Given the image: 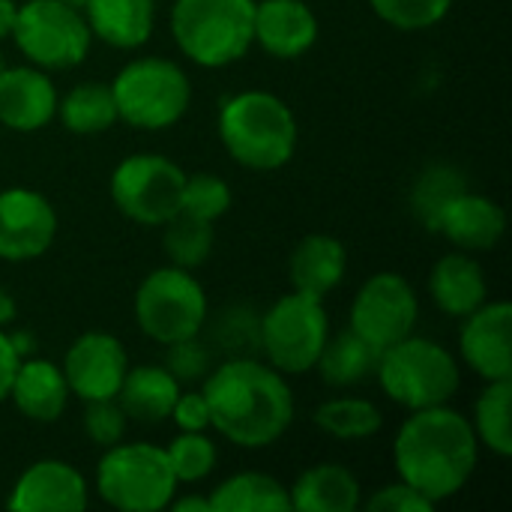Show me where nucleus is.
I'll return each instance as SVG.
<instances>
[{
    "instance_id": "nucleus-22",
    "label": "nucleus",
    "mask_w": 512,
    "mask_h": 512,
    "mask_svg": "<svg viewBox=\"0 0 512 512\" xmlns=\"http://www.w3.org/2000/svg\"><path fill=\"white\" fill-rule=\"evenodd\" d=\"M81 12L93 39L114 51H138L156 30V0H87Z\"/></svg>"
},
{
    "instance_id": "nucleus-26",
    "label": "nucleus",
    "mask_w": 512,
    "mask_h": 512,
    "mask_svg": "<svg viewBox=\"0 0 512 512\" xmlns=\"http://www.w3.org/2000/svg\"><path fill=\"white\" fill-rule=\"evenodd\" d=\"M210 512H288V486L261 471H240L210 489Z\"/></svg>"
},
{
    "instance_id": "nucleus-6",
    "label": "nucleus",
    "mask_w": 512,
    "mask_h": 512,
    "mask_svg": "<svg viewBox=\"0 0 512 512\" xmlns=\"http://www.w3.org/2000/svg\"><path fill=\"white\" fill-rule=\"evenodd\" d=\"M108 84L120 123L138 132H165L177 126L192 105L189 72L162 54L132 57Z\"/></svg>"
},
{
    "instance_id": "nucleus-21",
    "label": "nucleus",
    "mask_w": 512,
    "mask_h": 512,
    "mask_svg": "<svg viewBox=\"0 0 512 512\" xmlns=\"http://www.w3.org/2000/svg\"><path fill=\"white\" fill-rule=\"evenodd\" d=\"M429 297L444 315L462 321L489 300V279L483 264L471 252L459 249L441 255L429 273Z\"/></svg>"
},
{
    "instance_id": "nucleus-46",
    "label": "nucleus",
    "mask_w": 512,
    "mask_h": 512,
    "mask_svg": "<svg viewBox=\"0 0 512 512\" xmlns=\"http://www.w3.org/2000/svg\"><path fill=\"white\" fill-rule=\"evenodd\" d=\"M6 66H9V60H6V51H3V48H0V72H3V69H6Z\"/></svg>"
},
{
    "instance_id": "nucleus-10",
    "label": "nucleus",
    "mask_w": 512,
    "mask_h": 512,
    "mask_svg": "<svg viewBox=\"0 0 512 512\" xmlns=\"http://www.w3.org/2000/svg\"><path fill=\"white\" fill-rule=\"evenodd\" d=\"M9 39L24 63L45 72H66L81 66L96 42L84 12L63 0L18 3Z\"/></svg>"
},
{
    "instance_id": "nucleus-47",
    "label": "nucleus",
    "mask_w": 512,
    "mask_h": 512,
    "mask_svg": "<svg viewBox=\"0 0 512 512\" xmlns=\"http://www.w3.org/2000/svg\"><path fill=\"white\" fill-rule=\"evenodd\" d=\"M63 3H69V6H75V9H84L87 0H63Z\"/></svg>"
},
{
    "instance_id": "nucleus-2",
    "label": "nucleus",
    "mask_w": 512,
    "mask_h": 512,
    "mask_svg": "<svg viewBox=\"0 0 512 512\" xmlns=\"http://www.w3.org/2000/svg\"><path fill=\"white\" fill-rule=\"evenodd\" d=\"M480 465L471 420L453 405L408 411L393 438L396 477L426 495L435 507L456 498Z\"/></svg>"
},
{
    "instance_id": "nucleus-17",
    "label": "nucleus",
    "mask_w": 512,
    "mask_h": 512,
    "mask_svg": "<svg viewBox=\"0 0 512 512\" xmlns=\"http://www.w3.org/2000/svg\"><path fill=\"white\" fill-rule=\"evenodd\" d=\"M57 84L51 72L18 63L0 72V126L18 135L42 132L57 120Z\"/></svg>"
},
{
    "instance_id": "nucleus-7",
    "label": "nucleus",
    "mask_w": 512,
    "mask_h": 512,
    "mask_svg": "<svg viewBox=\"0 0 512 512\" xmlns=\"http://www.w3.org/2000/svg\"><path fill=\"white\" fill-rule=\"evenodd\" d=\"M93 492L111 510L162 512L177 495V477L168 465L165 447L150 441H120L102 450Z\"/></svg>"
},
{
    "instance_id": "nucleus-38",
    "label": "nucleus",
    "mask_w": 512,
    "mask_h": 512,
    "mask_svg": "<svg viewBox=\"0 0 512 512\" xmlns=\"http://www.w3.org/2000/svg\"><path fill=\"white\" fill-rule=\"evenodd\" d=\"M165 366L171 369V375L180 381V384H198L207 378V372L213 369V357H210V348L201 342V336H192V339H183V342H174V345H165Z\"/></svg>"
},
{
    "instance_id": "nucleus-28",
    "label": "nucleus",
    "mask_w": 512,
    "mask_h": 512,
    "mask_svg": "<svg viewBox=\"0 0 512 512\" xmlns=\"http://www.w3.org/2000/svg\"><path fill=\"white\" fill-rule=\"evenodd\" d=\"M57 120L69 135H81V138L111 132L120 123L111 84L102 81L75 84L57 99Z\"/></svg>"
},
{
    "instance_id": "nucleus-16",
    "label": "nucleus",
    "mask_w": 512,
    "mask_h": 512,
    "mask_svg": "<svg viewBox=\"0 0 512 512\" xmlns=\"http://www.w3.org/2000/svg\"><path fill=\"white\" fill-rule=\"evenodd\" d=\"M87 477L66 459L27 465L9 489L6 507L15 512H81L90 507Z\"/></svg>"
},
{
    "instance_id": "nucleus-27",
    "label": "nucleus",
    "mask_w": 512,
    "mask_h": 512,
    "mask_svg": "<svg viewBox=\"0 0 512 512\" xmlns=\"http://www.w3.org/2000/svg\"><path fill=\"white\" fill-rule=\"evenodd\" d=\"M378 354L381 351H375L354 330H342L336 336L330 333L312 372H318L321 381L333 390H351V387H360L363 381L375 378Z\"/></svg>"
},
{
    "instance_id": "nucleus-37",
    "label": "nucleus",
    "mask_w": 512,
    "mask_h": 512,
    "mask_svg": "<svg viewBox=\"0 0 512 512\" xmlns=\"http://www.w3.org/2000/svg\"><path fill=\"white\" fill-rule=\"evenodd\" d=\"M258 321L261 315H255L252 309L234 306L228 312H222V318L213 327V342L228 348L231 357H249V348L258 351Z\"/></svg>"
},
{
    "instance_id": "nucleus-12",
    "label": "nucleus",
    "mask_w": 512,
    "mask_h": 512,
    "mask_svg": "<svg viewBox=\"0 0 512 512\" xmlns=\"http://www.w3.org/2000/svg\"><path fill=\"white\" fill-rule=\"evenodd\" d=\"M348 330L366 339L375 351H384L405 336L417 333L420 297L411 279L393 270L372 273L354 294L348 312Z\"/></svg>"
},
{
    "instance_id": "nucleus-13",
    "label": "nucleus",
    "mask_w": 512,
    "mask_h": 512,
    "mask_svg": "<svg viewBox=\"0 0 512 512\" xmlns=\"http://www.w3.org/2000/svg\"><path fill=\"white\" fill-rule=\"evenodd\" d=\"M60 231L54 204L27 186H9L0 192V261L27 264L42 258Z\"/></svg>"
},
{
    "instance_id": "nucleus-42",
    "label": "nucleus",
    "mask_w": 512,
    "mask_h": 512,
    "mask_svg": "<svg viewBox=\"0 0 512 512\" xmlns=\"http://www.w3.org/2000/svg\"><path fill=\"white\" fill-rule=\"evenodd\" d=\"M168 510L174 512H210V498L201 492H189V495H174Z\"/></svg>"
},
{
    "instance_id": "nucleus-39",
    "label": "nucleus",
    "mask_w": 512,
    "mask_h": 512,
    "mask_svg": "<svg viewBox=\"0 0 512 512\" xmlns=\"http://www.w3.org/2000/svg\"><path fill=\"white\" fill-rule=\"evenodd\" d=\"M363 507L372 512H432L435 504L420 495L414 486H408L405 480L396 477V483H387L381 489H375L369 498H363Z\"/></svg>"
},
{
    "instance_id": "nucleus-19",
    "label": "nucleus",
    "mask_w": 512,
    "mask_h": 512,
    "mask_svg": "<svg viewBox=\"0 0 512 512\" xmlns=\"http://www.w3.org/2000/svg\"><path fill=\"white\" fill-rule=\"evenodd\" d=\"M507 228V216L498 201L483 192L462 189L435 219L432 234H441L459 252H492Z\"/></svg>"
},
{
    "instance_id": "nucleus-35",
    "label": "nucleus",
    "mask_w": 512,
    "mask_h": 512,
    "mask_svg": "<svg viewBox=\"0 0 512 512\" xmlns=\"http://www.w3.org/2000/svg\"><path fill=\"white\" fill-rule=\"evenodd\" d=\"M369 6L393 30L420 33L438 27L450 15L453 0H369Z\"/></svg>"
},
{
    "instance_id": "nucleus-30",
    "label": "nucleus",
    "mask_w": 512,
    "mask_h": 512,
    "mask_svg": "<svg viewBox=\"0 0 512 512\" xmlns=\"http://www.w3.org/2000/svg\"><path fill=\"white\" fill-rule=\"evenodd\" d=\"M471 429L477 435L480 450H489L498 459L512 456V378L510 381H486L480 390L474 411H471Z\"/></svg>"
},
{
    "instance_id": "nucleus-45",
    "label": "nucleus",
    "mask_w": 512,
    "mask_h": 512,
    "mask_svg": "<svg viewBox=\"0 0 512 512\" xmlns=\"http://www.w3.org/2000/svg\"><path fill=\"white\" fill-rule=\"evenodd\" d=\"M15 9H18V0H0V42H6L12 33Z\"/></svg>"
},
{
    "instance_id": "nucleus-3",
    "label": "nucleus",
    "mask_w": 512,
    "mask_h": 512,
    "mask_svg": "<svg viewBox=\"0 0 512 512\" xmlns=\"http://www.w3.org/2000/svg\"><path fill=\"white\" fill-rule=\"evenodd\" d=\"M216 132L225 153L246 171L285 168L300 141L294 108L270 90H237L222 99Z\"/></svg>"
},
{
    "instance_id": "nucleus-20",
    "label": "nucleus",
    "mask_w": 512,
    "mask_h": 512,
    "mask_svg": "<svg viewBox=\"0 0 512 512\" xmlns=\"http://www.w3.org/2000/svg\"><path fill=\"white\" fill-rule=\"evenodd\" d=\"M72 393L63 378L60 363L45 360V357H24L15 369L12 387H9V402L21 417L30 423H57L66 414Z\"/></svg>"
},
{
    "instance_id": "nucleus-24",
    "label": "nucleus",
    "mask_w": 512,
    "mask_h": 512,
    "mask_svg": "<svg viewBox=\"0 0 512 512\" xmlns=\"http://www.w3.org/2000/svg\"><path fill=\"white\" fill-rule=\"evenodd\" d=\"M288 498L291 510L300 512H357L363 507V486L351 468L318 462L288 486Z\"/></svg>"
},
{
    "instance_id": "nucleus-15",
    "label": "nucleus",
    "mask_w": 512,
    "mask_h": 512,
    "mask_svg": "<svg viewBox=\"0 0 512 512\" xmlns=\"http://www.w3.org/2000/svg\"><path fill=\"white\" fill-rule=\"evenodd\" d=\"M459 363L483 381L512 378V306L507 300H486L462 318Z\"/></svg>"
},
{
    "instance_id": "nucleus-44",
    "label": "nucleus",
    "mask_w": 512,
    "mask_h": 512,
    "mask_svg": "<svg viewBox=\"0 0 512 512\" xmlns=\"http://www.w3.org/2000/svg\"><path fill=\"white\" fill-rule=\"evenodd\" d=\"M15 318H18V303L12 297V291L0 285V327H12Z\"/></svg>"
},
{
    "instance_id": "nucleus-43",
    "label": "nucleus",
    "mask_w": 512,
    "mask_h": 512,
    "mask_svg": "<svg viewBox=\"0 0 512 512\" xmlns=\"http://www.w3.org/2000/svg\"><path fill=\"white\" fill-rule=\"evenodd\" d=\"M9 339H12V348H15V354L21 360L36 354V336L33 333H27V330H9Z\"/></svg>"
},
{
    "instance_id": "nucleus-5",
    "label": "nucleus",
    "mask_w": 512,
    "mask_h": 512,
    "mask_svg": "<svg viewBox=\"0 0 512 512\" xmlns=\"http://www.w3.org/2000/svg\"><path fill=\"white\" fill-rule=\"evenodd\" d=\"M252 18L255 0H174L168 30L189 63L225 69L255 48Z\"/></svg>"
},
{
    "instance_id": "nucleus-31",
    "label": "nucleus",
    "mask_w": 512,
    "mask_h": 512,
    "mask_svg": "<svg viewBox=\"0 0 512 512\" xmlns=\"http://www.w3.org/2000/svg\"><path fill=\"white\" fill-rule=\"evenodd\" d=\"M162 228H165L162 249H165L168 264L183 267V270H198V267H204L210 261L213 246H216V228L210 222L177 213Z\"/></svg>"
},
{
    "instance_id": "nucleus-41",
    "label": "nucleus",
    "mask_w": 512,
    "mask_h": 512,
    "mask_svg": "<svg viewBox=\"0 0 512 512\" xmlns=\"http://www.w3.org/2000/svg\"><path fill=\"white\" fill-rule=\"evenodd\" d=\"M18 363H21V357L12 348L9 327H0V402L9 399V387H12V378H15Z\"/></svg>"
},
{
    "instance_id": "nucleus-18",
    "label": "nucleus",
    "mask_w": 512,
    "mask_h": 512,
    "mask_svg": "<svg viewBox=\"0 0 512 512\" xmlns=\"http://www.w3.org/2000/svg\"><path fill=\"white\" fill-rule=\"evenodd\" d=\"M255 45L273 60H300L321 36V21L306 0H255Z\"/></svg>"
},
{
    "instance_id": "nucleus-36",
    "label": "nucleus",
    "mask_w": 512,
    "mask_h": 512,
    "mask_svg": "<svg viewBox=\"0 0 512 512\" xmlns=\"http://www.w3.org/2000/svg\"><path fill=\"white\" fill-rule=\"evenodd\" d=\"M84 435L90 438V444L108 450L120 441H126L129 432V417L120 408L117 399H99V402H84Z\"/></svg>"
},
{
    "instance_id": "nucleus-34",
    "label": "nucleus",
    "mask_w": 512,
    "mask_h": 512,
    "mask_svg": "<svg viewBox=\"0 0 512 512\" xmlns=\"http://www.w3.org/2000/svg\"><path fill=\"white\" fill-rule=\"evenodd\" d=\"M231 201H234V195H231V186L225 183V177H219L213 171L186 174L183 195H180V213L216 225L231 210Z\"/></svg>"
},
{
    "instance_id": "nucleus-4",
    "label": "nucleus",
    "mask_w": 512,
    "mask_h": 512,
    "mask_svg": "<svg viewBox=\"0 0 512 512\" xmlns=\"http://www.w3.org/2000/svg\"><path fill=\"white\" fill-rule=\"evenodd\" d=\"M375 381L399 408L423 411L456 399L462 390V363L438 339L411 333L378 354Z\"/></svg>"
},
{
    "instance_id": "nucleus-1",
    "label": "nucleus",
    "mask_w": 512,
    "mask_h": 512,
    "mask_svg": "<svg viewBox=\"0 0 512 512\" xmlns=\"http://www.w3.org/2000/svg\"><path fill=\"white\" fill-rule=\"evenodd\" d=\"M210 429L240 450H267L285 438L297 405L282 372L258 357H228L201 381Z\"/></svg>"
},
{
    "instance_id": "nucleus-29",
    "label": "nucleus",
    "mask_w": 512,
    "mask_h": 512,
    "mask_svg": "<svg viewBox=\"0 0 512 512\" xmlns=\"http://www.w3.org/2000/svg\"><path fill=\"white\" fill-rule=\"evenodd\" d=\"M312 423L333 441L357 444V441L375 438L384 429V414L372 399L333 396L312 411Z\"/></svg>"
},
{
    "instance_id": "nucleus-11",
    "label": "nucleus",
    "mask_w": 512,
    "mask_h": 512,
    "mask_svg": "<svg viewBox=\"0 0 512 512\" xmlns=\"http://www.w3.org/2000/svg\"><path fill=\"white\" fill-rule=\"evenodd\" d=\"M186 171L162 153H132L108 177V195L120 216L144 228H162L180 213Z\"/></svg>"
},
{
    "instance_id": "nucleus-33",
    "label": "nucleus",
    "mask_w": 512,
    "mask_h": 512,
    "mask_svg": "<svg viewBox=\"0 0 512 512\" xmlns=\"http://www.w3.org/2000/svg\"><path fill=\"white\" fill-rule=\"evenodd\" d=\"M165 456L177 486H198L219 465V447L210 432H177L165 444Z\"/></svg>"
},
{
    "instance_id": "nucleus-23",
    "label": "nucleus",
    "mask_w": 512,
    "mask_h": 512,
    "mask_svg": "<svg viewBox=\"0 0 512 512\" xmlns=\"http://www.w3.org/2000/svg\"><path fill=\"white\" fill-rule=\"evenodd\" d=\"M348 273V249L333 234H306L288 255V282L294 291L327 297Z\"/></svg>"
},
{
    "instance_id": "nucleus-32",
    "label": "nucleus",
    "mask_w": 512,
    "mask_h": 512,
    "mask_svg": "<svg viewBox=\"0 0 512 512\" xmlns=\"http://www.w3.org/2000/svg\"><path fill=\"white\" fill-rule=\"evenodd\" d=\"M462 189H468L465 174H462L456 165L435 162V165H429L426 171H420V177L414 180V189H411V210H414V216L432 231V228H435V219L441 216V210H444Z\"/></svg>"
},
{
    "instance_id": "nucleus-14",
    "label": "nucleus",
    "mask_w": 512,
    "mask_h": 512,
    "mask_svg": "<svg viewBox=\"0 0 512 512\" xmlns=\"http://www.w3.org/2000/svg\"><path fill=\"white\" fill-rule=\"evenodd\" d=\"M60 369L75 399L81 402L117 399V390L129 369V351L114 333L87 330L72 339Z\"/></svg>"
},
{
    "instance_id": "nucleus-40",
    "label": "nucleus",
    "mask_w": 512,
    "mask_h": 512,
    "mask_svg": "<svg viewBox=\"0 0 512 512\" xmlns=\"http://www.w3.org/2000/svg\"><path fill=\"white\" fill-rule=\"evenodd\" d=\"M168 420L177 426V432H210V405L204 390H180Z\"/></svg>"
},
{
    "instance_id": "nucleus-8",
    "label": "nucleus",
    "mask_w": 512,
    "mask_h": 512,
    "mask_svg": "<svg viewBox=\"0 0 512 512\" xmlns=\"http://www.w3.org/2000/svg\"><path fill=\"white\" fill-rule=\"evenodd\" d=\"M132 312L138 330L150 342L174 345L204 333L210 318V300L195 270L165 264L150 270L138 282Z\"/></svg>"
},
{
    "instance_id": "nucleus-9",
    "label": "nucleus",
    "mask_w": 512,
    "mask_h": 512,
    "mask_svg": "<svg viewBox=\"0 0 512 512\" xmlns=\"http://www.w3.org/2000/svg\"><path fill=\"white\" fill-rule=\"evenodd\" d=\"M330 312L306 291L282 294L258 321V351L285 378L309 375L330 339Z\"/></svg>"
},
{
    "instance_id": "nucleus-25",
    "label": "nucleus",
    "mask_w": 512,
    "mask_h": 512,
    "mask_svg": "<svg viewBox=\"0 0 512 512\" xmlns=\"http://www.w3.org/2000/svg\"><path fill=\"white\" fill-rule=\"evenodd\" d=\"M183 384L171 375V369L162 363H141L129 366L126 378L117 390V402L126 411L129 423L141 426H159L171 417V408L180 396Z\"/></svg>"
}]
</instances>
